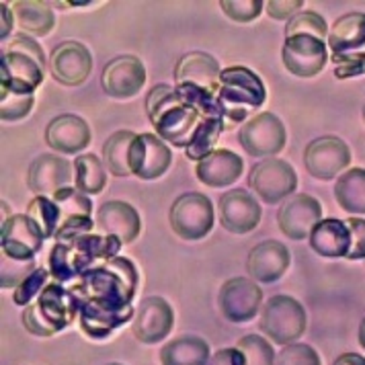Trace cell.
Segmentation results:
<instances>
[{
  "instance_id": "2e32d148",
  "label": "cell",
  "mask_w": 365,
  "mask_h": 365,
  "mask_svg": "<svg viewBox=\"0 0 365 365\" xmlns=\"http://www.w3.org/2000/svg\"><path fill=\"white\" fill-rule=\"evenodd\" d=\"M51 200L60 205V212H62V222L56 232V242L91 234L93 228H97L93 222V201L88 195L81 193L76 187L60 189Z\"/></svg>"
},
{
  "instance_id": "277c9868",
  "label": "cell",
  "mask_w": 365,
  "mask_h": 365,
  "mask_svg": "<svg viewBox=\"0 0 365 365\" xmlns=\"http://www.w3.org/2000/svg\"><path fill=\"white\" fill-rule=\"evenodd\" d=\"M217 99L224 105L226 130L240 121H249L250 109H259L267 99L265 83L247 66H230L222 70Z\"/></svg>"
},
{
  "instance_id": "7402d4cb",
  "label": "cell",
  "mask_w": 365,
  "mask_h": 365,
  "mask_svg": "<svg viewBox=\"0 0 365 365\" xmlns=\"http://www.w3.org/2000/svg\"><path fill=\"white\" fill-rule=\"evenodd\" d=\"M91 125L81 115L62 113L53 117L46 128V144L58 154H78L91 146Z\"/></svg>"
},
{
  "instance_id": "11a10c76",
  "label": "cell",
  "mask_w": 365,
  "mask_h": 365,
  "mask_svg": "<svg viewBox=\"0 0 365 365\" xmlns=\"http://www.w3.org/2000/svg\"><path fill=\"white\" fill-rule=\"evenodd\" d=\"M364 121H365V105H364Z\"/></svg>"
},
{
  "instance_id": "f546056e",
  "label": "cell",
  "mask_w": 365,
  "mask_h": 365,
  "mask_svg": "<svg viewBox=\"0 0 365 365\" xmlns=\"http://www.w3.org/2000/svg\"><path fill=\"white\" fill-rule=\"evenodd\" d=\"M365 46V13H347L332 23L329 48L332 56H345L347 51Z\"/></svg>"
},
{
  "instance_id": "44dd1931",
  "label": "cell",
  "mask_w": 365,
  "mask_h": 365,
  "mask_svg": "<svg viewBox=\"0 0 365 365\" xmlns=\"http://www.w3.org/2000/svg\"><path fill=\"white\" fill-rule=\"evenodd\" d=\"M74 165L58 154H41L35 158L29 173H27V185L35 195L53 197L60 189L68 187L74 179Z\"/></svg>"
},
{
  "instance_id": "60d3db41",
  "label": "cell",
  "mask_w": 365,
  "mask_h": 365,
  "mask_svg": "<svg viewBox=\"0 0 365 365\" xmlns=\"http://www.w3.org/2000/svg\"><path fill=\"white\" fill-rule=\"evenodd\" d=\"M275 365H322L320 355L316 353L314 347L306 343H294L287 345L277 353Z\"/></svg>"
},
{
  "instance_id": "484cf974",
  "label": "cell",
  "mask_w": 365,
  "mask_h": 365,
  "mask_svg": "<svg viewBox=\"0 0 365 365\" xmlns=\"http://www.w3.org/2000/svg\"><path fill=\"white\" fill-rule=\"evenodd\" d=\"M220 76L222 70L217 60L205 51H189L181 56L175 66V84H195L216 95L220 88Z\"/></svg>"
},
{
  "instance_id": "d6a6232c",
  "label": "cell",
  "mask_w": 365,
  "mask_h": 365,
  "mask_svg": "<svg viewBox=\"0 0 365 365\" xmlns=\"http://www.w3.org/2000/svg\"><path fill=\"white\" fill-rule=\"evenodd\" d=\"M107 185V166L95 154L74 158V187L84 195H99Z\"/></svg>"
},
{
  "instance_id": "8fae6325",
  "label": "cell",
  "mask_w": 365,
  "mask_h": 365,
  "mask_svg": "<svg viewBox=\"0 0 365 365\" xmlns=\"http://www.w3.org/2000/svg\"><path fill=\"white\" fill-rule=\"evenodd\" d=\"M43 240H46L43 232L27 214H15L2 222L0 247H2V255L13 261H21V263L35 261L37 252L43 247Z\"/></svg>"
},
{
  "instance_id": "30bf717a",
  "label": "cell",
  "mask_w": 365,
  "mask_h": 365,
  "mask_svg": "<svg viewBox=\"0 0 365 365\" xmlns=\"http://www.w3.org/2000/svg\"><path fill=\"white\" fill-rule=\"evenodd\" d=\"M222 316L234 324L250 322L263 308V289L249 277H232L217 294Z\"/></svg>"
},
{
  "instance_id": "4316f807",
  "label": "cell",
  "mask_w": 365,
  "mask_h": 365,
  "mask_svg": "<svg viewBox=\"0 0 365 365\" xmlns=\"http://www.w3.org/2000/svg\"><path fill=\"white\" fill-rule=\"evenodd\" d=\"M245 170L242 158L228 148H216L205 160L197 163L195 175L205 187L220 189V187H230L240 179Z\"/></svg>"
},
{
  "instance_id": "d590c367",
  "label": "cell",
  "mask_w": 365,
  "mask_h": 365,
  "mask_svg": "<svg viewBox=\"0 0 365 365\" xmlns=\"http://www.w3.org/2000/svg\"><path fill=\"white\" fill-rule=\"evenodd\" d=\"M27 216L39 226V230L43 232L46 240L56 238V232H58L60 222H62V212H60V205L51 197L35 195L31 203H29V207H27Z\"/></svg>"
},
{
  "instance_id": "f6af8a7d",
  "label": "cell",
  "mask_w": 365,
  "mask_h": 365,
  "mask_svg": "<svg viewBox=\"0 0 365 365\" xmlns=\"http://www.w3.org/2000/svg\"><path fill=\"white\" fill-rule=\"evenodd\" d=\"M21 322H23V327L31 332V334H35V336H53V334H56V331L51 329L50 324L46 322V318L41 316V312H39V308H37L35 302L31 306H27V308L23 310Z\"/></svg>"
},
{
  "instance_id": "e575fe53",
  "label": "cell",
  "mask_w": 365,
  "mask_h": 365,
  "mask_svg": "<svg viewBox=\"0 0 365 365\" xmlns=\"http://www.w3.org/2000/svg\"><path fill=\"white\" fill-rule=\"evenodd\" d=\"M222 132H226V117H210L201 123V128L195 133L193 142L189 144V148L185 150V156L189 160L201 163L205 160L214 150H216L217 140Z\"/></svg>"
},
{
  "instance_id": "5b68a950",
  "label": "cell",
  "mask_w": 365,
  "mask_h": 365,
  "mask_svg": "<svg viewBox=\"0 0 365 365\" xmlns=\"http://www.w3.org/2000/svg\"><path fill=\"white\" fill-rule=\"evenodd\" d=\"M308 327V316L302 306L292 296L277 294L271 296L261 308V318H259V329L267 339L275 345H294L298 339L306 332Z\"/></svg>"
},
{
  "instance_id": "83f0119b",
  "label": "cell",
  "mask_w": 365,
  "mask_h": 365,
  "mask_svg": "<svg viewBox=\"0 0 365 365\" xmlns=\"http://www.w3.org/2000/svg\"><path fill=\"white\" fill-rule=\"evenodd\" d=\"M308 240L316 255L324 259H347L351 252V230L339 217H324Z\"/></svg>"
},
{
  "instance_id": "681fc988",
  "label": "cell",
  "mask_w": 365,
  "mask_h": 365,
  "mask_svg": "<svg viewBox=\"0 0 365 365\" xmlns=\"http://www.w3.org/2000/svg\"><path fill=\"white\" fill-rule=\"evenodd\" d=\"M207 365H247V359L238 347H226L216 351Z\"/></svg>"
},
{
  "instance_id": "3957f363",
  "label": "cell",
  "mask_w": 365,
  "mask_h": 365,
  "mask_svg": "<svg viewBox=\"0 0 365 365\" xmlns=\"http://www.w3.org/2000/svg\"><path fill=\"white\" fill-rule=\"evenodd\" d=\"M123 242L115 236L105 234H83L56 242L50 250V273L53 282L74 283L88 271L115 259Z\"/></svg>"
},
{
  "instance_id": "9a60e30c",
  "label": "cell",
  "mask_w": 365,
  "mask_h": 365,
  "mask_svg": "<svg viewBox=\"0 0 365 365\" xmlns=\"http://www.w3.org/2000/svg\"><path fill=\"white\" fill-rule=\"evenodd\" d=\"M173 165V152L156 133H138L130 150V170L142 181L160 179Z\"/></svg>"
},
{
  "instance_id": "6da1fadb",
  "label": "cell",
  "mask_w": 365,
  "mask_h": 365,
  "mask_svg": "<svg viewBox=\"0 0 365 365\" xmlns=\"http://www.w3.org/2000/svg\"><path fill=\"white\" fill-rule=\"evenodd\" d=\"M68 287L78 304L81 329L91 339H107L135 316L132 302L138 271L125 257L107 261Z\"/></svg>"
},
{
  "instance_id": "8d00e7d4",
  "label": "cell",
  "mask_w": 365,
  "mask_h": 365,
  "mask_svg": "<svg viewBox=\"0 0 365 365\" xmlns=\"http://www.w3.org/2000/svg\"><path fill=\"white\" fill-rule=\"evenodd\" d=\"M236 347L242 351L247 365H275V359H277V353L271 347V341L261 334L242 336Z\"/></svg>"
},
{
  "instance_id": "74e56055",
  "label": "cell",
  "mask_w": 365,
  "mask_h": 365,
  "mask_svg": "<svg viewBox=\"0 0 365 365\" xmlns=\"http://www.w3.org/2000/svg\"><path fill=\"white\" fill-rule=\"evenodd\" d=\"M331 34L327 27L324 17H320L314 11H302L294 19L287 21L285 25V37H294V35H312L324 41V37Z\"/></svg>"
},
{
  "instance_id": "b9f144b4",
  "label": "cell",
  "mask_w": 365,
  "mask_h": 365,
  "mask_svg": "<svg viewBox=\"0 0 365 365\" xmlns=\"http://www.w3.org/2000/svg\"><path fill=\"white\" fill-rule=\"evenodd\" d=\"M0 117L2 121H19L27 117L34 109V95H15L9 93L6 97H0Z\"/></svg>"
},
{
  "instance_id": "f5cc1de1",
  "label": "cell",
  "mask_w": 365,
  "mask_h": 365,
  "mask_svg": "<svg viewBox=\"0 0 365 365\" xmlns=\"http://www.w3.org/2000/svg\"><path fill=\"white\" fill-rule=\"evenodd\" d=\"M359 345L365 349V316L364 320H361V324H359Z\"/></svg>"
},
{
  "instance_id": "ee69618b",
  "label": "cell",
  "mask_w": 365,
  "mask_h": 365,
  "mask_svg": "<svg viewBox=\"0 0 365 365\" xmlns=\"http://www.w3.org/2000/svg\"><path fill=\"white\" fill-rule=\"evenodd\" d=\"M4 51H15V53H23V56H29V58H34L35 62L39 64V66L46 70V66H50V60H46V53H43V48L31 39V37H27V35H17L11 43H9V48Z\"/></svg>"
},
{
  "instance_id": "603a6c76",
  "label": "cell",
  "mask_w": 365,
  "mask_h": 365,
  "mask_svg": "<svg viewBox=\"0 0 365 365\" xmlns=\"http://www.w3.org/2000/svg\"><path fill=\"white\" fill-rule=\"evenodd\" d=\"M292 265V255L279 240H263L252 247L247 259L249 275L259 283H275Z\"/></svg>"
},
{
  "instance_id": "7dc6e473",
  "label": "cell",
  "mask_w": 365,
  "mask_h": 365,
  "mask_svg": "<svg viewBox=\"0 0 365 365\" xmlns=\"http://www.w3.org/2000/svg\"><path fill=\"white\" fill-rule=\"evenodd\" d=\"M349 230H351V252L347 255L349 261H361L365 259V220L361 217H349Z\"/></svg>"
},
{
  "instance_id": "bcb514c9",
  "label": "cell",
  "mask_w": 365,
  "mask_h": 365,
  "mask_svg": "<svg viewBox=\"0 0 365 365\" xmlns=\"http://www.w3.org/2000/svg\"><path fill=\"white\" fill-rule=\"evenodd\" d=\"M9 267L2 263V287H17L19 283L23 282L29 273H34L37 265L35 261H29V263H21V261H13L9 259Z\"/></svg>"
},
{
  "instance_id": "f1b7e54d",
  "label": "cell",
  "mask_w": 365,
  "mask_h": 365,
  "mask_svg": "<svg viewBox=\"0 0 365 365\" xmlns=\"http://www.w3.org/2000/svg\"><path fill=\"white\" fill-rule=\"evenodd\" d=\"M210 345L197 334H181L160 349L163 365H207Z\"/></svg>"
},
{
  "instance_id": "7c38bea8",
  "label": "cell",
  "mask_w": 365,
  "mask_h": 365,
  "mask_svg": "<svg viewBox=\"0 0 365 365\" xmlns=\"http://www.w3.org/2000/svg\"><path fill=\"white\" fill-rule=\"evenodd\" d=\"M282 62L298 78H312L329 62L327 43L312 35H294L285 37L282 48Z\"/></svg>"
},
{
  "instance_id": "5bb4252c",
  "label": "cell",
  "mask_w": 365,
  "mask_h": 365,
  "mask_svg": "<svg viewBox=\"0 0 365 365\" xmlns=\"http://www.w3.org/2000/svg\"><path fill=\"white\" fill-rule=\"evenodd\" d=\"M101 84L111 99H132L146 84V68L135 56H117L103 68Z\"/></svg>"
},
{
  "instance_id": "4dcf8cb0",
  "label": "cell",
  "mask_w": 365,
  "mask_h": 365,
  "mask_svg": "<svg viewBox=\"0 0 365 365\" xmlns=\"http://www.w3.org/2000/svg\"><path fill=\"white\" fill-rule=\"evenodd\" d=\"M13 13L17 25L25 34L43 37L53 29L56 15L48 2L41 0H17L13 4Z\"/></svg>"
},
{
  "instance_id": "7a4b0ae2",
  "label": "cell",
  "mask_w": 365,
  "mask_h": 365,
  "mask_svg": "<svg viewBox=\"0 0 365 365\" xmlns=\"http://www.w3.org/2000/svg\"><path fill=\"white\" fill-rule=\"evenodd\" d=\"M146 113L158 138L187 150L205 119L224 117V105L216 93L195 84L160 83L146 95Z\"/></svg>"
},
{
  "instance_id": "f907efd6",
  "label": "cell",
  "mask_w": 365,
  "mask_h": 365,
  "mask_svg": "<svg viewBox=\"0 0 365 365\" xmlns=\"http://www.w3.org/2000/svg\"><path fill=\"white\" fill-rule=\"evenodd\" d=\"M13 19H15V13L13 9H9L6 2H0V39H6L9 34L13 31Z\"/></svg>"
},
{
  "instance_id": "ac0fdd59",
  "label": "cell",
  "mask_w": 365,
  "mask_h": 365,
  "mask_svg": "<svg viewBox=\"0 0 365 365\" xmlns=\"http://www.w3.org/2000/svg\"><path fill=\"white\" fill-rule=\"evenodd\" d=\"M320 222H322V205L308 193L292 195L285 203H282L277 212L279 230L292 240L310 238L312 230Z\"/></svg>"
},
{
  "instance_id": "836d02e7",
  "label": "cell",
  "mask_w": 365,
  "mask_h": 365,
  "mask_svg": "<svg viewBox=\"0 0 365 365\" xmlns=\"http://www.w3.org/2000/svg\"><path fill=\"white\" fill-rule=\"evenodd\" d=\"M138 133L119 130L103 144V165L115 177H130V150Z\"/></svg>"
},
{
  "instance_id": "52a82bcc",
  "label": "cell",
  "mask_w": 365,
  "mask_h": 365,
  "mask_svg": "<svg viewBox=\"0 0 365 365\" xmlns=\"http://www.w3.org/2000/svg\"><path fill=\"white\" fill-rule=\"evenodd\" d=\"M249 187L263 203L275 205L287 201L298 189V175L294 166L282 158H267L250 168Z\"/></svg>"
},
{
  "instance_id": "4fadbf2b",
  "label": "cell",
  "mask_w": 365,
  "mask_h": 365,
  "mask_svg": "<svg viewBox=\"0 0 365 365\" xmlns=\"http://www.w3.org/2000/svg\"><path fill=\"white\" fill-rule=\"evenodd\" d=\"M175 327V310L160 296H148L140 302L132 320V334L144 345L165 341Z\"/></svg>"
},
{
  "instance_id": "8992f818",
  "label": "cell",
  "mask_w": 365,
  "mask_h": 365,
  "mask_svg": "<svg viewBox=\"0 0 365 365\" xmlns=\"http://www.w3.org/2000/svg\"><path fill=\"white\" fill-rule=\"evenodd\" d=\"M170 228L182 240H201L212 232L216 212L210 197L197 191L179 195L168 212Z\"/></svg>"
},
{
  "instance_id": "816d5d0a",
  "label": "cell",
  "mask_w": 365,
  "mask_h": 365,
  "mask_svg": "<svg viewBox=\"0 0 365 365\" xmlns=\"http://www.w3.org/2000/svg\"><path fill=\"white\" fill-rule=\"evenodd\" d=\"M332 365H365V357L359 353H343L334 359Z\"/></svg>"
},
{
  "instance_id": "f35d334b",
  "label": "cell",
  "mask_w": 365,
  "mask_h": 365,
  "mask_svg": "<svg viewBox=\"0 0 365 365\" xmlns=\"http://www.w3.org/2000/svg\"><path fill=\"white\" fill-rule=\"evenodd\" d=\"M50 275V269L37 267L34 273H29V275L15 287V292H13V302H15L17 306H23V308L31 306V304H34V298H39V294L46 289Z\"/></svg>"
},
{
  "instance_id": "c3c4849f",
  "label": "cell",
  "mask_w": 365,
  "mask_h": 365,
  "mask_svg": "<svg viewBox=\"0 0 365 365\" xmlns=\"http://www.w3.org/2000/svg\"><path fill=\"white\" fill-rule=\"evenodd\" d=\"M304 6V0H269L265 2L267 15L277 21H287L294 19Z\"/></svg>"
},
{
  "instance_id": "cb8c5ba5",
  "label": "cell",
  "mask_w": 365,
  "mask_h": 365,
  "mask_svg": "<svg viewBox=\"0 0 365 365\" xmlns=\"http://www.w3.org/2000/svg\"><path fill=\"white\" fill-rule=\"evenodd\" d=\"M95 226L99 234L115 236L123 245L133 242L142 232V220L138 210L125 201H105L97 210Z\"/></svg>"
},
{
  "instance_id": "db71d44e",
  "label": "cell",
  "mask_w": 365,
  "mask_h": 365,
  "mask_svg": "<svg viewBox=\"0 0 365 365\" xmlns=\"http://www.w3.org/2000/svg\"><path fill=\"white\" fill-rule=\"evenodd\" d=\"M107 365H123V364H107Z\"/></svg>"
},
{
  "instance_id": "ba28073f",
  "label": "cell",
  "mask_w": 365,
  "mask_h": 365,
  "mask_svg": "<svg viewBox=\"0 0 365 365\" xmlns=\"http://www.w3.org/2000/svg\"><path fill=\"white\" fill-rule=\"evenodd\" d=\"M238 142L252 158H273L285 148L287 132L279 117L271 111L257 113L242 123L238 132Z\"/></svg>"
},
{
  "instance_id": "d4e9b609",
  "label": "cell",
  "mask_w": 365,
  "mask_h": 365,
  "mask_svg": "<svg viewBox=\"0 0 365 365\" xmlns=\"http://www.w3.org/2000/svg\"><path fill=\"white\" fill-rule=\"evenodd\" d=\"M37 308L56 332L64 331L78 318V304L64 283H48L37 298Z\"/></svg>"
},
{
  "instance_id": "ffe728a7",
  "label": "cell",
  "mask_w": 365,
  "mask_h": 365,
  "mask_svg": "<svg viewBox=\"0 0 365 365\" xmlns=\"http://www.w3.org/2000/svg\"><path fill=\"white\" fill-rule=\"evenodd\" d=\"M220 224L232 234L252 232L261 222V203L247 189H230L217 203Z\"/></svg>"
},
{
  "instance_id": "1f68e13d",
  "label": "cell",
  "mask_w": 365,
  "mask_h": 365,
  "mask_svg": "<svg viewBox=\"0 0 365 365\" xmlns=\"http://www.w3.org/2000/svg\"><path fill=\"white\" fill-rule=\"evenodd\" d=\"M336 203L351 216H365V168L353 166L334 185Z\"/></svg>"
},
{
  "instance_id": "d6986e66",
  "label": "cell",
  "mask_w": 365,
  "mask_h": 365,
  "mask_svg": "<svg viewBox=\"0 0 365 365\" xmlns=\"http://www.w3.org/2000/svg\"><path fill=\"white\" fill-rule=\"evenodd\" d=\"M2 68H0V97H6L9 93L15 95H34L43 83L46 70L35 62L34 58L15 53V51H2Z\"/></svg>"
},
{
  "instance_id": "ab89813d",
  "label": "cell",
  "mask_w": 365,
  "mask_h": 365,
  "mask_svg": "<svg viewBox=\"0 0 365 365\" xmlns=\"http://www.w3.org/2000/svg\"><path fill=\"white\" fill-rule=\"evenodd\" d=\"M226 17H230L236 23H250L259 17L265 9L263 0H222L220 2Z\"/></svg>"
},
{
  "instance_id": "7bdbcfd3",
  "label": "cell",
  "mask_w": 365,
  "mask_h": 365,
  "mask_svg": "<svg viewBox=\"0 0 365 365\" xmlns=\"http://www.w3.org/2000/svg\"><path fill=\"white\" fill-rule=\"evenodd\" d=\"M332 64H334V76L339 81L353 78V76H361V74H365V53L332 56Z\"/></svg>"
},
{
  "instance_id": "e0dca14e",
  "label": "cell",
  "mask_w": 365,
  "mask_h": 365,
  "mask_svg": "<svg viewBox=\"0 0 365 365\" xmlns=\"http://www.w3.org/2000/svg\"><path fill=\"white\" fill-rule=\"evenodd\" d=\"M50 72L56 83L81 86L93 72V56L81 41H62L50 53Z\"/></svg>"
},
{
  "instance_id": "9c48e42d",
  "label": "cell",
  "mask_w": 365,
  "mask_h": 365,
  "mask_svg": "<svg viewBox=\"0 0 365 365\" xmlns=\"http://www.w3.org/2000/svg\"><path fill=\"white\" fill-rule=\"evenodd\" d=\"M351 165V150L336 135L314 138L304 150V166L318 181H332L341 177Z\"/></svg>"
}]
</instances>
